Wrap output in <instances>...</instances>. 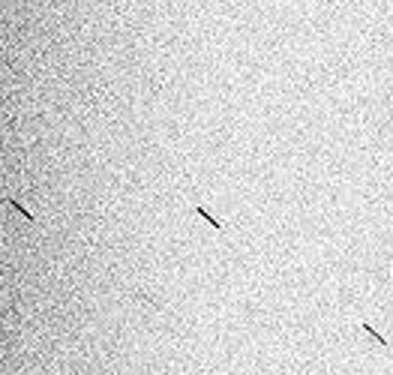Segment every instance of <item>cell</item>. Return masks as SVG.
<instances>
[{
  "label": "cell",
  "mask_w": 393,
  "mask_h": 375,
  "mask_svg": "<svg viewBox=\"0 0 393 375\" xmlns=\"http://www.w3.org/2000/svg\"><path fill=\"white\" fill-rule=\"evenodd\" d=\"M6 204H9V207H12V210H18V213H21V216H24V219H27V222H33V216H30V213H27V210H24V204H18V201H12V198H6Z\"/></svg>",
  "instance_id": "cell-3"
},
{
  "label": "cell",
  "mask_w": 393,
  "mask_h": 375,
  "mask_svg": "<svg viewBox=\"0 0 393 375\" xmlns=\"http://www.w3.org/2000/svg\"><path fill=\"white\" fill-rule=\"evenodd\" d=\"M360 327H363V330H366V333H369V336H372V339H375V342H378V345H384V348H387V339H384V336H378V330H375V327H372V324H366V321H363V324H360Z\"/></svg>",
  "instance_id": "cell-2"
},
{
  "label": "cell",
  "mask_w": 393,
  "mask_h": 375,
  "mask_svg": "<svg viewBox=\"0 0 393 375\" xmlns=\"http://www.w3.org/2000/svg\"><path fill=\"white\" fill-rule=\"evenodd\" d=\"M192 213H195V216H201V219H207V222H210L216 231H222V228H225V225H222V222H219V219H216V216H213L207 207H204V204H195V207H192Z\"/></svg>",
  "instance_id": "cell-1"
}]
</instances>
